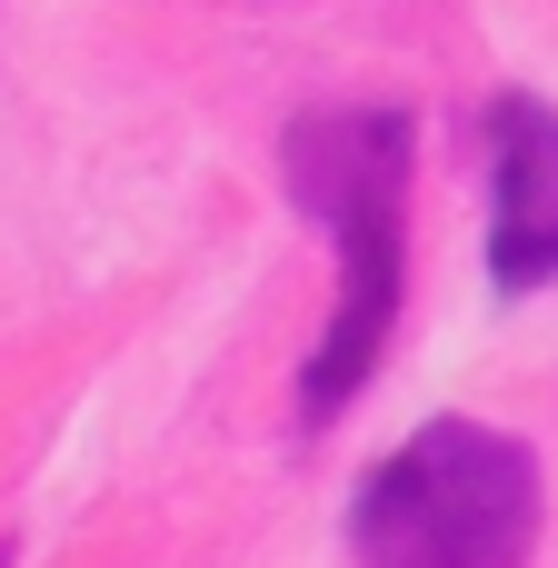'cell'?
<instances>
[{
  "label": "cell",
  "mask_w": 558,
  "mask_h": 568,
  "mask_svg": "<svg viewBox=\"0 0 558 568\" xmlns=\"http://www.w3.org/2000/svg\"><path fill=\"white\" fill-rule=\"evenodd\" d=\"M280 170H290V200L339 240V310L300 369V429H329L389 359V329L409 300V110L319 100L280 130Z\"/></svg>",
  "instance_id": "1"
},
{
  "label": "cell",
  "mask_w": 558,
  "mask_h": 568,
  "mask_svg": "<svg viewBox=\"0 0 558 568\" xmlns=\"http://www.w3.org/2000/svg\"><path fill=\"white\" fill-rule=\"evenodd\" d=\"M549 519L539 449L499 419L409 429L349 499L359 568H529Z\"/></svg>",
  "instance_id": "2"
},
{
  "label": "cell",
  "mask_w": 558,
  "mask_h": 568,
  "mask_svg": "<svg viewBox=\"0 0 558 568\" xmlns=\"http://www.w3.org/2000/svg\"><path fill=\"white\" fill-rule=\"evenodd\" d=\"M469 140L489 170V280L499 300H539L558 290V110L539 90H489Z\"/></svg>",
  "instance_id": "3"
},
{
  "label": "cell",
  "mask_w": 558,
  "mask_h": 568,
  "mask_svg": "<svg viewBox=\"0 0 558 568\" xmlns=\"http://www.w3.org/2000/svg\"><path fill=\"white\" fill-rule=\"evenodd\" d=\"M0 568H10V539H0Z\"/></svg>",
  "instance_id": "4"
}]
</instances>
